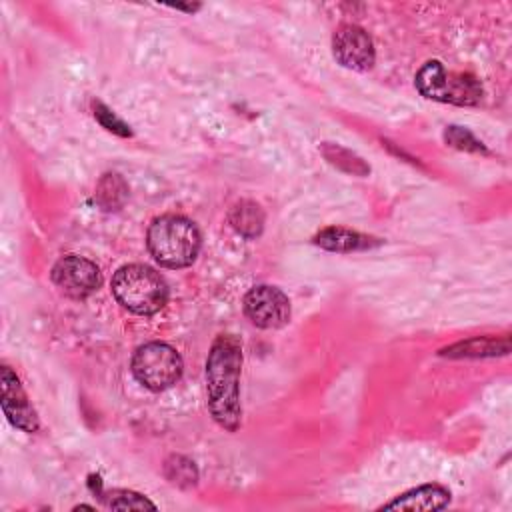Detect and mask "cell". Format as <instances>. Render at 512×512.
Listing matches in <instances>:
<instances>
[{"label": "cell", "instance_id": "cell-1", "mask_svg": "<svg viewBox=\"0 0 512 512\" xmlns=\"http://www.w3.org/2000/svg\"><path fill=\"white\" fill-rule=\"evenodd\" d=\"M240 372L242 344L234 334H220L206 358V392L208 410L218 426L228 432L240 428Z\"/></svg>", "mask_w": 512, "mask_h": 512}, {"label": "cell", "instance_id": "cell-5", "mask_svg": "<svg viewBox=\"0 0 512 512\" xmlns=\"http://www.w3.org/2000/svg\"><path fill=\"white\" fill-rule=\"evenodd\" d=\"M130 366L134 378L152 392L174 386L184 370L182 356L166 342H148L138 346Z\"/></svg>", "mask_w": 512, "mask_h": 512}, {"label": "cell", "instance_id": "cell-14", "mask_svg": "<svg viewBox=\"0 0 512 512\" xmlns=\"http://www.w3.org/2000/svg\"><path fill=\"white\" fill-rule=\"evenodd\" d=\"M322 156L336 168H340L342 172L354 174V176H368L370 174V166L352 150L340 146V144H332V142H324L320 146Z\"/></svg>", "mask_w": 512, "mask_h": 512}, {"label": "cell", "instance_id": "cell-12", "mask_svg": "<svg viewBox=\"0 0 512 512\" xmlns=\"http://www.w3.org/2000/svg\"><path fill=\"white\" fill-rule=\"evenodd\" d=\"M508 350H510L508 336H504V338L476 336L466 342H458L450 348H444L440 354L448 356V358H484V356L508 354Z\"/></svg>", "mask_w": 512, "mask_h": 512}, {"label": "cell", "instance_id": "cell-13", "mask_svg": "<svg viewBox=\"0 0 512 512\" xmlns=\"http://www.w3.org/2000/svg\"><path fill=\"white\" fill-rule=\"evenodd\" d=\"M228 220L232 228L248 240L260 236L264 230V212L252 200H240L238 204H234Z\"/></svg>", "mask_w": 512, "mask_h": 512}, {"label": "cell", "instance_id": "cell-10", "mask_svg": "<svg viewBox=\"0 0 512 512\" xmlns=\"http://www.w3.org/2000/svg\"><path fill=\"white\" fill-rule=\"evenodd\" d=\"M450 492L440 484L416 486L394 500L382 504V510H440L448 506Z\"/></svg>", "mask_w": 512, "mask_h": 512}, {"label": "cell", "instance_id": "cell-17", "mask_svg": "<svg viewBox=\"0 0 512 512\" xmlns=\"http://www.w3.org/2000/svg\"><path fill=\"white\" fill-rule=\"evenodd\" d=\"M166 476L170 482L178 484V486H192L198 480V472L192 460L184 458V456H172L166 462Z\"/></svg>", "mask_w": 512, "mask_h": 512}, {"label": "cell", "instance_id": "cell-8", "mask_svg": "<svg viewBox=\"0 0 512 512\" xmlns=\"http://www.w3.org/2000/svg\"><path fill=\"white\" fill-rule=\"evenodd\" d=\"M334 58L348 70L364 72L374 66L376 52L368 32L356 24H342L332 36Z\"/></svg>", "mask_w": 512, "mask_h": 512}, {"label": "cell", "instance_id": "cell-6", "mask_svg": "<svg viewBox=\"0 0 512 512\" xmlns=\"http://www.w3.org/2000/svg\"><path fill=\"white\" fill-rule=\"evenodd\" d=\"M246 318L264 330L282 328L290 320V300L278 288L270 284H258L250 288L242 300Z\"/></svg>", "mask_w": 512, "mask_h": 512}, {"label": "cell", "instance_id": "cell-2", "mask_svg": "<svg viewBox=\"0 0 512 512\" xmlns=\"http://www.w3.org/2000/svg\"><path fill=\"white\" fill-rule=\"evenodd\" d=\"M146 244L160 266L186 268L200 252V232L192 220L178 214H164L148 226Z\"/></svg>", "mask_w": 512, "mask_h": 512}, {"label": "cell", "instance_id": "cell-11", "mask_svg": "<svg viewBox=\"0 0 512 512\" xmlns=\"http://www.w3.org/2000/svg\"><path fill=\"white\" fill-rule=\"evenodd\" d=\"M314 244L330 250V252H358V250H370V248H378L382 244L380 238L350 230V228H340V226H328L324 230H320L314 236Z\"/></svg>", "mask_w": 512, "mask_h": 512}, {"label": "cell", "instance_id": "cell-4", "mask_svg": "<svg viewBox=\"0 0 512 512\" xmlns=\"http://www.w3.org/2000/svg\"><path fill=\"white\" fill-rule=\"evenodd\" d=\"M416 88L422 96L456 106H474L482 98V86L472 74L448 72L438 60L426 62L416 72Z\"/></svg>", "mask_w": 512, "mask_h": 512}, {"label": "cell", "instance_id": "cell-9", "mask_svg": "<svg viewBox=\"0 0 512 512\" xmlns=\"http://www.w3.org/2000/svg\"><path fill=\"white\" fill-rule=\"evenodd\" d=\"M0 390H2V410L8 422L22 432H36L38 430V416L32 408L16 372L10 366L0 368Z\"/></svg>", "mask_w": 512, "mask_h": 512}, {"label": "cell", "instance_id": "cell-19", "mask_svg": "<svg viewBox=\"0 0 512 512\" xmlns=\"http://www.w3.org/2000/svg\"><path fill=\"white\" fill-rule=\"evenodd\" d=\"M94 116H96V120L106 128V130H110V132H114V134H118V136H130L132 134V130H130V126L122 120V118H118L110 108H106L102 102H94Z\"/></svg>", "mask_w": 512, "mask_h": 512}, {"label": "cell", "instance_id": "cell-18", "mask_svg": "<svg viewBox=\"0 0 512 512\" xmlns=\"http://www.w3.org/2000/svg\"><path fill=\"white\" fill-rule=\"evenodd\" d=\"M444 138L450 146L458 148V150H466V152H486L484 144L466 128L460 126H448L444 132Z\"/></svg>", "mask_w": 512, "mask_h": 512}, {"label": "cell", "instance_id": "cell-7", "mask_svg": "<svg viewBox=\"0 0 512 512\" xmlns=\"http://www.w3.org/2000/svg\"><path fill=\"white\" fill-rule=\"evenodd\" d=\"M52 282L68 298H86L98 290L102 276L98 266L78 254H68L52 266Z\"/></svg>", "mask_w": 512, "mask_h": 512}, {"label": "cell", "instance_id": "cell-16", "mask_svg": "<svg viewBox=\"0 0 512 512\" xmlns=\"http://www.w3.org/2000/svg\"><path fill=\"white\" fill-rule=\"evenodd\" d=\"M102 500L112 510H156V504L146 496L132 490H112L104 492Z\"/></svg>", "mask_w": 512, "mask_h": 512}, {"label": "cell", "instance_id": "cell-15", "mask_svg": "<svg viewBox=\"0 0 512 512\" xmlns=\"http://www.w3.org/2000/svg\"><path fill=\"white\" fill-rule=\"evenodd\" d=\"M128 198V184L120 174H104L96 186V202L104 210H118Z\"/></svg>", "mask_w": 512, "mask_h": 512}, {"label": "cell", "instance_id": "cell-3", "mask_svg": "<svg viewBox=\"0 0 512 512\" xmlns=\"http://www.w3.org/2000/svg\"><path fill=\"white\" fill-rule=\"evenodd\" d=\"M112 294L126 310L138 316H152L164 308L168 286L154 268L146 264H126L112 276Z\"/></svg>", "mask_w": 512, "mask_h": 512}]
</instances>
